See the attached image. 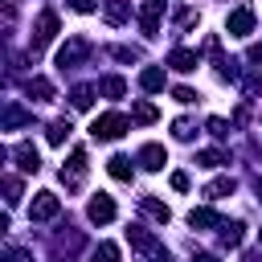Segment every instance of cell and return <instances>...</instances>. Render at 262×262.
I'll return each mask as SVG.
<instances>
[{
    "label": "cell",
    "mask_w": 262,
    "mask_h": 262,
    "mask_svg": "<svg viewBox=\"0 0 262 262\" xmlns=\"http://www.w3.org/2000/svg\"><path fill=\"white\" fill-rule=\"evenodd\" d=\"M123 131H127V119H123L119 111H106V115H98V119L90 123V135H94V139H102V143L119 139Z\"/></svg>",
    "instance_id": "obj_1"
},
{
    "label": "cell",
    "mask_w": 262,
    "mask_h": 262,
    "mask_svg": "<svg viewBox=\"0 0 262 262\" xmlns=\"http://www.w3.org/2000/svg\"><path fill=\"white\" fill-rule=\"evenodd\" d=\"M90 57V41L86 37H74V41H66L61 49H57V66L61 70H70V66H78V61H86Z\"/></svg>",
    "instance_id": "obj_2"
},
{
    "label": "cell",
    "mask_w": 262,
    "mask_h": 262,
    "mask_svg": "<svg viewBox=\"0 0 262 262\" xmlns=\"http://www.w3.org/2000/svg\"><path fill=\"white\" fill-rule=\"evenodd\" d=\"M127 242H131V246H135L139 254H151L156 262H168V254L160 250V242H156V237H151L147 229H139V225H131V229H127Z\"/></svg>",
    "instance_id": "obj_3"
},
{
    "label": "cell",
    "mask_w": 262,
    "mask_h": 262,
    "mask_svg": "<svg viewBox=\"0 0 262 262\" xmlns=\"http://www.w3.org/2000/svg\"><path fill=\"white\" fill-rule=\"evenodd\" d=\"M53 33H57V12H49V8H45V12L37 16V25H33V53H37V49H45V45L53 41Z\"/></svg>",
    "instance_id": "obj_4"
},
{
    "label": "cell",
    "mask_w": 262,
    "mask_h": 262,
    "mask_svg": "<svg viewBox=\"0 0 262 262\" xmlns=\"http://www.w3.org/2000/svg\"><path fill=\"white\" fill-rule=\"evenodd\" d=\"M57 213H61V201H57L53 192H37L33 205H29V217H33V221H53Z\"/></svg>",
    "instance_id": "obj_5"
},
{
    "label": "cell",
    "mask_w": 262,
    "mask_h": 262,
    "mask_svg": "<svg viewBox=\"0 0 262 262\" xmlns=\"http://www.w3.org/2000/svg\"><path fill=\"white\" fill-rule=\"evenodd\" d=\"M160 16H164V0H147V4L139 8V29H143V37H156V33H160Z\"/></svg>",
    "instance_id": "obj_6"
},
{
    "label": "cell",
    "mask_w": 262,
    "mask_h": 262,
    "mask_svg": "<svg viewBox=\"0 0 262 262\" xmlns=\"http://www.w3.org/2000/svg\"><path fill=\"white\" fill-rule=\"evenodd\" d=\"M82 176H86V151H82V147H74L70 164L61 168V180H66V188H78V184H82Z\"/></svg>",
    "instance_id": "obj_7"
},
{
    "label": "cell",
    "mask_w": 262,
    "mask_h": 262,
    "mask_svg": "<svg viewBox=\"0 0 262 262\" xmlns=\"http://www.w3.org/2000/svg\"><path fill=\"white\" fill-rule=\"evenodd\" d=\"M225 29H229V37H250V29H254V8H233L229 20H225Z\"/></svg>",
    "instance_id": "obj_8"
},
{
    "label": "cell",
    "mask_w": 262,
    "mask_h": 262,
    "mask_svg": "<svg viewBox=\"0 0 262 262\" xmlns=\"http://www.w3.org/2000/svg\"><path fill=\"white\" fill-rule=\"evenodd\" d=\"M86 213H90V221L106 225V221H115V213H119V209H115V201H111L106 192H98V196H94V201L86 205Z\"/></svg>",
    "instance_id": "obj_9"
},
{
    "label": "cell",
    "mask_w": 262,
    "mask_h": 262,
    "mask_svg": "<svg viewBox=\"0 0 262 262\" xmlns=\"http://www.w3.org/2000/svg\"><path fill=\"white\" fill-rule=\"evenodd\" d=\"M139 164H143L147 172H160V168L168 164V151H164L160 143H143V147H139Z\"/></svg>",
    "instance_id": "obj_10"
},
{
    "label": "cell",
    "mask_w": 262,
    "mask_h": 262,
    "mask_svg": "<svg viewBox=\"0 0 262 262\" xmlns=\"http://www.w3.org/2000/svg\"><path fill=\"white\" fill-rule=\"evenodd\" d=\"M12 156H16V168H20V172H37V168H41V156H37L33 143H16Z\"/></svg>",
    "instance_id": "obj_11"
},
{
    "label": "cell",
    "mask_w": 262,
    "mask_h": 262,
    "mask_svg": "<svg viewBox=\"0 0 262 262\" xmlns=\"http://www.w3.org/2000/svg\"><path fill=\"white\" fill-rule=\"evenodd\" d=\"M102 16H106V25H127L131 20V4L127 0H102Z\"/></svg>",
    "instance_id": "obj_12"
},
{
    "label": "cell",
    "mask_w": 262,
    "mask_h": 262,
    "mask_svg": "<svg viewBox=\"0 0 262 262\" xmlns=\"http://www.w3.org/2000/svg\"><path fill=\"white\" fill-rule=\"evenodd\" d=\"M168 66L180 70V74H188V70H196V53H192V49H172V53H168Z\"/></svg>",
    "instance_id": "obj_13"
},
{
    "label": "cell",
    "mask_w": 262,
    "mask_h": 262,
    "mask_svg": "<svg viewBox=\"0 0 262 262\" xmlns=\"http://www.w3.org/2000/svg\"><path fill=\"white\" fill-rule=\"evenodd\" d=\"M188 225H192V229H209V225H221V217H217L209 205H201V209L188 213Z\"/></svg>",
    "instance_id": "obj_14"
},
{
    "label": "cell",
    "mask_w": 262,
    "mask_h": 262,
    "mask_svg": "<svg viewBox=\"0 0 262 262\" xmlns=\"http://www.w3.org/2000/svg\"><path fill=\"white\" fill-rule=\"evenodd\" d=\"M139 86H143L147 94H156V90H164V70H160V66H147V70L139 74Z\"/></svg>",
    "instance_id": "obj_15"
},
{
    "label": "cell",
    "mask_w": 262,
    "mask_h": 262,
    "mask_svg": "<svg viewBox=\"0 0 262 262\" xmlns=\"http://www.w3.org/2000/svg\"><path fill=\"white\" fill-rule=\"evenodd\" d=\"M25 90H29V98H37V102H49V98H53V82H49V78H29Z\"/></svg>",
    "instance_id": "obj_16"
},
{
    "label": "cell",
    "mask_w": 262,
    "mask_h": 262,
    "mask_svg": "<svg viewBox=\"0 0 262 262\" xmlns=\"http://www.w3.org/2000/svg\"><path fill=\"white\" fill-rule=\"evenodd\" d=\"M233 188H237V180H233V176H217L213 184H205V196H209V201H217V196H229Z\"/></svg>",
    "instance_id": "obj_17"
},
{
    "label": "cell",
    "mask_w": 262,
    "mask_h": 262,
    "mask_svg": "<svg viewBox=\"0 0 262 262\" xmlns=\"http://www.w3.org/2000/svg\"><path fill=\"white\" fill-rule=\"evenodd\" d=\"M106 172H111L115 180H131V160H127V156H111V160H106Z\"/></svg>",
    "instance_id": "obj_18"
},
{
    "label": "cell",
    "mask_w": 262,
    "mask_h": 262,
    "mask_svg": "<svg viewBox=\"0 0 262 262\" xmlns=\"http://www.w3.org/2000/svg\"><path fill=\"white\" fill-rule=\"evenodd\" d=\"M90 262H119V246L115 242H98L90 250Z\"/></svg>",
    "instance_id": "obj_19"
},
{
    "label": "cell",
    "mask_w": 262,
    "mask_h": 262,
    "mask_svg": "<svg viewBox=\"0 0 262 262\" xmlns=\"http://www.w3.org/2000/svg\"><path fill=\"white\" fill-rule=\"evenodd\" d=\"M123 90H127V82H123V78H115V74L98 82V94H106V98H123Z\"/></svg>",
    "instance_id": "obj_20"
},
{
    "label": "cell",
    "mask_w": 262,
    "mask_h": 262,
    "mask_svg": "<svg viewBox=\"0 0 262 262\" xmlns=\"http://www.w3.org/2000/svg\"><path fill=\"white\" fill-rule=\"evenodd\" d=\"M70 102H74V111H90L94 90H90V86H74V90H70Z\"/></svg>",
    "instance_id": "obj_21"
},
{
    "label": "cell",
    "mask_w": 262,
    "mask_h": 262,
    "mask_svg": "<svg viewBox=\"0 0 262 262\" xmlns=\"http://www.w3.org/2000/svg\"><path fill=\"white\" fill-rule=\"evenodd\" d=\"M131 119H135V123H156L160 111H156L151 102H135V106H131Z\"/></svg>",
    "instance_id": "obj_22"
},
{
    "label": "cell",
    "mask_w": 262,
    "mask_h": 262,
    "mask_svg": "<svg viewBox=\"0 0 262 262\" xmlns=\"http://www.w3.org/2000/svg\"><path fill=\"white\" fill-rule=\"evenodd\" d=\"M242 242V221H229V225H221V246L225 250H233Z\"/></svg>",
    "instance_id": "obj_23"
},
{
    "label": "cell",
    "mask_w": 262,
    "mask_h": 262,
    "mask_svg": "<svg viewBox=\"0 0 262 262\" xmlns=\"http://www.w3.org/2000/svg\"><path fill=\"white\" fill-rule=\"evenodd\" d=\"M143 213H151V217H156V221H160V225H164V221H168V217H172V213H168V205H160V201H156V196H143Z\"/></svg>",
    "instance_id": "obj_24"
},
{
    "label": "cell",
    "mask_w": 262,
    "mask_h": 262,
    "mask_svg": "<svg viewBox=\"0 0 262 262\" xmlns=\"http://www.w3.org/2000/svg\"><path fill=\"white\" fill-rule=\"evenodd\" d=\"M66 135H70V123H66V119L49 123V143H53V147H61V143H66Z\"/></svg>",
    "instance_id": "obj_25"
},
{
    "label": "cell",
    "mask_w": 262,
    "mask_h": 262,
    "mask_svg": "<svg viewBox=\"0 0 262 262\" xmlns=\"http://www.w3.org/2000/svg\"><path fill=\"white\" fill-rule=\"evenodd\" d=\"M196 164H201V168H217V164H225V151H217V147H205V151L196 156Z\"/></svg>",
    "instance_id": "obj_26"
},
{
    "label": "cell",
    "mask_w": 262,
    "mask_h": 262,
    "mask_svg": "<svg viewBox=\"0 0 262 262\" xmlns=\"http://www.w3.org/2000/svg\"><path fill=\"white\" fill-rule=\"evenodd\" d=\"M217 74L233 82V78H237V61H233V57H217Z\"/></svg>",
    "instance_id": "obj_27"
},
{
    "label": "cell",
    "mask_w": 262,
    "mask_h": 262,
    "mask_svg": "<svg viewBox=\"0 0 262 262\" xmlns=\"http://www.w3.org/2000/svg\"><path fill=\"white\" fill-rule=\"evenodd\" d=\"M4 192H8L4 201H8V205H16V201H20V180H16V176H4Z\"/></svg>",
    "instance_id": "obj_28"
},
{
    "label": "cell",
    "mask_w": 262,
    "mask_h": 262,
    "mask_svg": "<svg viewBox=\"0 0 262 262\" xmlns=\"http://www.w3.org/2000/svg\"><path fill=\"white\" fill-rule=\"evenodd\" d=\"M20 123H29V115L16 111V106H8V111H4V127H20Z\"/></svg>",
    "instance_id": "obj_29"
},
{
    "label": "cell",
    "mask_w": 262,
    "mask_h": 262,
    "mask_svg": "<svg viewBox=\"0 0 262 262\" xmlns=\"http://www.w3.org/2000/svg\"><path fill=\"white\" fill-rule=\"evenodd\" d=\"M192 131H196V127H192L188 119H176V123H172V135H176V139H192Z\"/></svg>",
    "instance_id": "obj_30"
},
{
    "label": "cell",
    "mask_w": 262,
    "mask_h": 262,
    "mask_svg": "<svg viewBox=\"0 0 262 262\" xmlns=\"http://www.w3.org/2000/svg\"><path fill=\"white\" fill-rule=\"evenodd\" d=\"M70 8H74V12H94L98 0H70Z\"/></svg>",
    "instance_id": "obj_31"
},
{
    "label": "cell",
    "mask_w": 262,
    "mask_h": 262,
    "mask_svg": "<svg viewBox=\"0 0 262 262\" xmlns=\"http://www.w3.org/2000/svg\"><path fill=\"white\" fill-rule=\"evenodd\" d=\"M115 57H119V61H135V57H139V49H127V45H119V49H115Z\"/></svg>",
    "instance_id": "obj_32"
},
{
    "label": "cell",
    "mask_w": 262,
    "mask_h": 262,
    "mask_svg": "<svg viewBox=\"0 0 262 262\" xmlns=\"http://www.w3.org/2000/svg\"><path fill=\"white\" fill-rule=\"evenodd\" d=\"M209 131H213V135H229V123H225V119H209Z\"/></svg>",
    "instance_id": "obj_33"
},
{
    "label": "cell",
    "mask_w": 262,
    "mask_h": 262,
    "mask_svg": "<svg viewBox=\"0 0 262 262\" xmlns=\"http://www.w3.org/2000/svg\"><path fill=\"white\" fill-rule=\"evenodd\" d=\"M172 94H176V102H192V98H196V94H192V90H188V86H176V90H172Z\"/></svg>",
    "instance_id": "obj_34"
},
{
    "label": "cell",
    "mask_w": 262,
    "mask_h": 262,
    "mask_svg": "<svg viewBox=\"0 0 262 262\" xmlns=\"http://www.w3.org/2000/svg\"><path fill=\"white\" fill-rule=\"evenodd\" d=\"M172 188L184 192V188H188V176H184V172H172Z\"/></svg>",
    "instance_id": "obj_35"
},
{
    "label": "cell",
    "mask_w": 262,
    "mask_h": 262,
    "mask_svg": "<svg viewBox=\"0 0 262 262\" xmlns=\"http://www.w3.org/2000/svg\"><path fill=\"white\" fill-rule=\"evenodd\" d=\"M4 262H29V254H25V250H8V254H4Z\"/></svg>",
    "instance_id": "obj_36"
},
{
    "label": "cell",
    "mask_w": 262,
    "mask_h": 262,
    "mask_svg": "<svg viewBox=\"0 0 262 262\" xmlns=\"http://www.w3.org/2000/svg\"><path fill=\"white\" fill-rule=\"evenodd\" d=\"M250 61H262V45H250Z\"/></svg>",
    "instance_id": "obj_37"
},
{
    "label": "cell",
    "mask_w": 262,
    "mask_h": 262,
    "mask_svg": "<svg viewBox=\"0 0 262 262\" xmlns=\"http://www.w3.org/2000/svg\"><path fill=\"white\" fill-rule=\"evenodd\" d=\"M192 262H217V254H196Z\"/></svg>",
    "instance_id": "obj_38"
},
{
    "label": "cell",
    "mask_w": 262,
    "mask_h": 262,
    "mask_svg": "<svg viewBox=\"0 0 262 262\" xmlns=\"http://www.w3.org/2000/svg\"><path fill=\"white\" fill-rule=\"evenodd\" d=\"M258 196H262V184H258Z\"/></svg>",
    "instance_id": "obj_39"
},
{
    "label": "cell",
    "mask_w": 262,
    "mask_h": 262,
    "mask_svg": "<svg viewBox=\"0 0 262 262\" xmlns=\"http://www.w3.org/2000/svg\"><path fill=\"white\" fill-rule=\"evenodd\" d=\"M258 237H262V229H258Z\"/></svg>",
    "instance_id": "obj_40"
}]
</instances>
